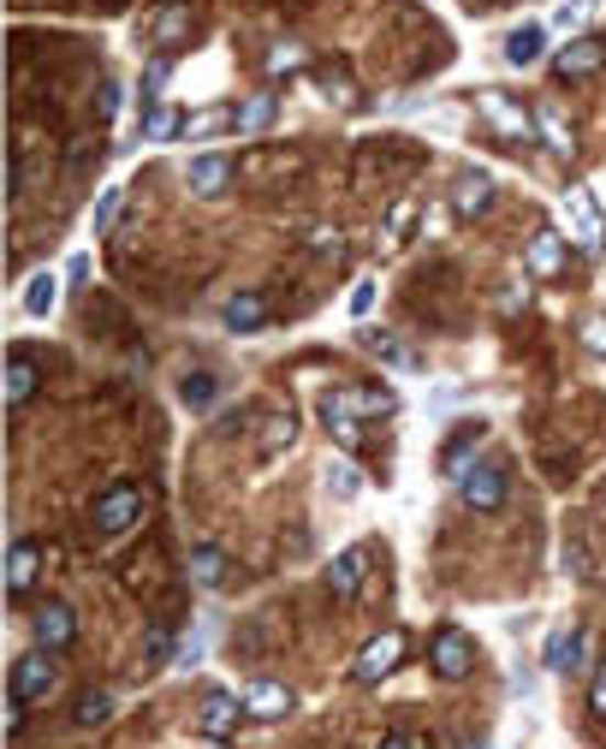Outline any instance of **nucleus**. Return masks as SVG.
Returning a JSON list of instances; mask_svg holds the SVG:
<instances>
[{
	"instance_id": "1",
	"label": "nucleus",
	"mask_w": 606,
	"mask_h": 749,
	"mask_svg": "<svg viewBox=\"0 0 606 749\" xmlns=\"http://www.w3.org/2000/svg\"><path fill=\"white\" fill-rule=\"evenodd\" d=\"M316 417L328 422V434L339 440V447H357L363 440V393L357 387H328L316 399Z\"/></svg>"
},
{
	"instance_id": "2",
	"label": "nucleus",
	"mask_w": 606,
	"mask_h": 749,
	"mask_svg": "<svg viewBox=\"0 0 606 749\" xmlns=\"http://www.w3.org/2000/svg\"><path fill=\"white\" fill-rule=\"evenodd\" d=\"M458 494H464L470 511H499V499H506V464L482 459V464L458 470Z\"/></svg>"
},
{
	"instance_id": "3",
	"label": "nucleus",
	"mask_w": 606,
	"mask_h": 749,
	"mask_svg": "<svg viewBox=\"0 0 606 749\" xmlns=\"http://www.w3.org/2000/svg\"><path fill=\"white\" fill-rule=\"evenodd\" d=\"M54 684H60V660H48V649H36V654H19V660H12V690H7V696L42 702Z\"/></svg>"
},
{
	"instance_id": "4",
	"label": "nucleus",
	"mask_w": 606,
	"mask_h": 749,
	"mask_svg": "<svg viewBox=\"0 0 606 749\" xmlns=\"http://www.w3.org/2000/svg\"><path fill=\"white\" fill-rule=\"evenodd\" d=\"M398 660H405V630H381V637L363 642V654L351 660V679H357V684H375V679H387Z\"/></svg>"
},
{
	"instance_id": "5",
	"label": "nucleus",
	"mask_w": 606,
	"mask_h": 749,
	"mask_svg": "<svg viewBox=\"0 0 606 749\" xmlns=\"http://www.w3.org/2000/svg\"><path fill=\"white\" fill-rule=\"evenodd\" d=\"M185 185H190V197H202V202L227 197V185H232V161H227V155H214V150L190 155V167H185Z\"/></svg>"
},
{
	"instance_id": "6",
	"label": "nucleus",
	"mask_w": 606,
	"mask_h": 749,
	"mask_svg": "<svg viewBox=\"0 0 606 749\" xmlns=\"http://www.w3.org/2000/svg\"><path fill=\"white\" fill-rule=\"evenodd\" d=\"M31 630H36V649L60 654V649H71V637H78V613H71L66 601H48V607H36Z\"/></svg>"
},
{
	"instance_id": "7",
	"label": "nucleus",
	"mask_w": 606,
	"mask_h": 749,
	"mask_svg": "<svg viewBox=\"0 0 606 749\" xmlns=\"http://www.w3.org/2000/svg\"><path fill=\"white\" fill-rule=\"evenodd\" d=\"M137 518H143V488H113V494L96 499V530L101 536H120Z\"/></svg>"
},
{
	"instance_id": "8",
	"label": "nucleus",
	"mask_w": 606,
	"mask_h": 749,
	"mask_svg": "<svg viewBox=\"0 0 606 749\" xmlns=\"http://www.w3.org/2000/svg\"><path fill=\"white\" fill-rule=\"evenodd\" d=\"M588 642H583V630H553L547 637V649H541V667L547 672H559V679H576V672L588 667Z\"/></svg>"
},
{
	"instance_id": "9",
	"label": "nucleus",
	"mask_w": 606,
	"mask_h": 749,
	"mask_svg": "<svg viewBox=\"0 0 606 749\" xmlns=\"http://www.w3.org/2000/svg\"><path fill=\"white\" fill-rule=\"evenodd\" d=\"M470 667H476V642L464 637V630H440L434 637V672L440 679H470Z\"/></svg>"
},
{
	"instance_id": "10",
	"label": "nucleus",
	"mask_w": 606,
	"mask_h": 749,
	"mask_svg": "<svg viewBox=\"0 0 606 749\" xmlns=\"http://www.w3.org/2000/svg\"><path fill=\"white\" fill-rule=\"evenodd\" d=\"M601 60H606L601 36H571L565 48L553 54V71H559V78H588V71H601Z\"/></svg>"
},
{
	"instance_id": "11",
	"label": "nucleus",
	"mask_w": 606,
	"mask_h": 749,
	"mask_svg": "<svg viewBox=\"0 0 606 749\" xmlns=\"http://www.w3.org/2000/svg\"><path fill=\"white\" fill-rule=\"evenodd\" d=\"M476 108H482L499 131H506V137H517V143H529V131H536V113H524L517 101H506L499 90H482V96H476Z\"/></svg>"
},
{
	"instance_id": "12",
	"label": "nucleus",
	"mask_w": 606,
	"mask_h": 749,
	"mask_svg": "<svg viewBox=\"0 0 606 749\" xmlns=\"http://www.w3.org/2000/svg\"><path fill=\"white\" fill-rule=\"evenodd\" d=\"M524 262H529V274H541V280H553V274L565 268V232H553V227H536V239H529Z\"/></svg>"
},
{
	"instance_id": "13",
	"label": "nucleus",
	"mask_w": 606,
	"mask_h": 749,
	"mask_svg": "<svg viewBox=\"0 0 606 749\" xmlns=\"http://www.w3.org/2000/svg\"><path fill=\"white\" fill-rule=\"evenodd\" d=\"M244 719V696H232V690H214V696H202V714H197V726L209 731V738H227L232 726Z\"/></svg>"
},
{
	"instance_id": "14",
	"label": "nucleus",
	"mask_w": 606,
	"mask_h": 749,
	"mask_svg": "<svg viewBox=\"0 0 606 749\" xmlns=\"http://www.w3.org/2000/svg\"><path fill=\"white\" fill-rule=\"evenodd\" d=\"M363 571H368V548L333 553V565H328V595H333V601H351V595H357V583H363Z\"/></svg>"
},
{
	"instance_id": "15",
	"label": "nucleus",
	"mask_w": 606,
	"mask_h": 749,
	"mask_svg": "<svg viewBox=\"0 0 606 749\" xmlns=\"http://www.w3.org/2000/svg\"><path fill=\"white\" fill-rule=\"evenodd\" d=\"M36 571H42V548H36V541H12V548H7V590L24 595L36 583Z\"/></svg>"
},
{
	"instance_id": "16",
	"label": "nucleus",
	"mask_w": 606,
	"mask_h": 749,
	"mask_svg": "<svg viewBox=\"0 0 606 749\" xmlns=\"http://www.w3.org/2000/svg\"><path fill=\"white\" fill-rule=\"evenodd\" d=\"M244 714L250 719H286L291 714V690L286 684H250L244 690Z\"/></svg>"
},
{
	"instance_id": "17",
	"label": "nucleus",
	"mask_w": 606,
	"mask_h": 749,
	"mask_svg": "<svg viewBox=\"0 0 606 749\" xmlns=\"http://www.w3.org/2000/svg\"><path fill=\"white\" fill-rule=\"evenodd\" d=\"M565 220H571V239H576V244H583V250H601L606 220L595 214V202H588V197H565Z\"/></svg>"
},
{
	"instance_id": "18",
	"label": "nucleus",
	"mask_w": 606,
	"mask_h": 749,
	"mask_svg": "<svg viewBox=\"0 0 606 749\" xmlns=\"http://www.w3.org/2000/svg\"><path fill=\"white\" fill-rule=\"evenodd\" d=\"M321 488H328V499H357L363 494V470L339 452V459H328L321 464Z\"/></svg>"
},
{
	"instance_id": "19",
	"label": "nucleus",
	"mask_w": 606,
	"mask_h": 749,
	"mask_svg": "<svg viewBox=\"0 0 606 749\" xmlns=\"http://www.w3.org/2000/svg\"><path fill=\"white\" fill-rule=\"evenodd\" d=\"M541 48H547V31H541V24H517L499 54H506V66L524 71V66H536V60H541Z\"/></svg>"
},
{
	"instance_id": "20",
	"label": "nucleus",
	"mask_w": 606,
	"mask_h": 749,
	"mask_svg": "<svg viewBox=\"0 0 606 749\" xmlns=\"http://www.w3.org/2000/svg\"><path fill=\"white\" fill-rule=\"evenodd\" d=\"M54 304H60V274H31L24 280V316H36V321H48L54 316Z\"/></svg>"
},
{
	"instance_id": "21",
	"label": "nucleus",
	"mask_w": 606,
	"mask_h": 749,
	"mask_svg": "<svg viewBox=\"0 0 606 749\" xmlns=\"http://www.w3.org/2000/svg\"><path fill=\"white\" fill-rule=\"evenodd\" d=\"M262 321H268V304H262L256 291H232L227 298V328L232 333H262Z\"/></svg>"
},
{
	"instance_id": "22",
	"label": "nucleus",
	"mask_w": 606,
	"mask_h": 749,
	"mask_svg": "<svg viewBox=\"0 0 606 749\" xmlns=\"http://www.w3.org/2000/svg\"><path fill=\"white\" fill-rule=\"evenodd\" d=\"M190 583H197V590H220V583H227V553H220L214 541L190 548Z\"/></svg>"
},
{
	"instance_id": "23",
	"label": "nucleus",
	"mask_w": 606,
	"mask_h": 749,
	"mask_svg": "<svg viewBox=\"0 0 606 749\" xmlns=\"http://www.w3.org/2000/svg\"><path fill=\"white\" fill-rule=\"evenodd\" d=\"M363 345L375 351V363H387L393 375H417L422 363H417V351L410 345H398V340H387V333H363Z\"/></svg>"
},
{
	"instance_id": "24",
	"label": "nucleus",
	"mask_w": 606,
	"mask_h": 749,
	"mask_svg": "<svg viewBox=\"0 0 606 749\" xmlns=\"http://www.w3.org/2000/svg\"><path fill=\"white\" fill-rule=\"evenodd\" d=\"M0 393H7V405H24L36 393V363L24 357V351H12V357H7V381H0Z\"/></svg>"
},
{
	"instance_id": "25",
	"label": "nucleus",
	"mask_w": 606,
	"mask_h": 749,
	"mask_svg": "<svg viewBox=\"0 0 606 749\" xmlns=\"http://www.w3.org/2000/svg\"><path fill=\"white\" fill-rule=\"evenodd\" d=\"M279 120V90H268V96H256V101H244L239 113H232V125L244 131V137H256V131H268Z\"/></svg>"
},
{
	"instance_id": "26",
	"label": "nucleus",
	"mask_w": 606,
	"mask_h": 749,
	"mask_svg": "<svg viewBox=\"0 0 606 749\" xmlns=\"http://www.w3.org/2000/svg\"><path fill=\"white\" fill-rule=\"evenodd\" d=\"M487 197H494V179H487V173H464V179H458V209L464 214H482Z\"/></svg>"
},
{
	"instance_id": "27",
	"label": "nucleus",
	"mask_w": 606,
	"mask_h": 749,
	"mask_svg": "<svg viewBox=\"0 0 606 749\" xmlns=\"http://www.w3.org/2000/svg\"><path fill=\"white\" fill-rule=\"evenodd\" d=\"M214 393H220V381H214L209 370H197V375H185V381H179V399H185L190 410H209V405H214Z\"/></svg>"
},
{
	"instance_id": "28",
	"label": "nucleus",
	"mask_w": 606,
	"mask_h": 749,
	"mask_svg": "<svg viewBox=\"0 0 606 749\" xmlns=\"http://www.w3.org/2000/svg\"><path fill=\"white\" fill-rule=\"evenodd\" d=\"M185 125H190L185 113H173V108H150V120H143V137H150V143H173Z\"/></svg>"
},
{
	"instance_id": "29",
	"label": "nucleus",
	"mask_w": 606,
	"mask_h": 749,
	"mask_svg": "<svg viewBox=\"0 0 606 749\" xmlns=\"http://www.w3.org/2000/svg\"><path fill=\"white\" fill-rule=\"evenodd\" d=\"M536 131H541V137H547V143H553V150H559V155H571V150H576V137H571V125H565V120H559V113H553V108H536Z\"/></svg>"
},
{
	"instance_id": "30",
	"label": "nucleus",
	"mask_w": 606,
	"mask_h": 749,
	"mask_svg": "<svg viewBox=\"0 0 606 749\" xmlns=\"http://www.w3.org/2000/svg\"><path fill=\"white\" fill-rule=\"evenodd\" d=\"M601 7H606V0H565V7L553 12V31H583Z\"/></svg>"
},
{
	"instance_id": "31",
	"label": "nucleus",
	"mask_w": 606,
	"mask_h": 749,
	"mask_svg": "<svg viewBox=\"0 0 606 749\" xmlns=\"http://www.w3.org/2000/svg\"><path fill=\"white\" fill-rule=\"evenodd\" d=\"M120 202H125L120 185H101V197H96V209H90V232H108L113 220H120Z\"/></svg>"
},
{
	"instance_id": "32",
	"label": "nucleus",
	"mask_w": 606,
	"mask_h": 749,
	"mask_svg": "<svg viewBox=\"0 0 606 749\" xmlns=\"http://www.w3.org/2000/svg\"><path fill=\"white\" fill-rule=\"evenodd\" d=\"M291 440H298V422H291L286 410H279V417L268 422V429H262V459H274V452H286Z\"/></svg>"
},
{
	"instance_id": "33",
	"label": "nucleus",
	"mask_w": 606,
	"mask_h": 749,
	"mask_svg": "<svg viewBox=\"0 0 606 749\" xmlns=\"http://www.w3.org/2000/svg\"><path fill=\"white\" fill-rule=\"evenodd\" d=\"M108 714H113V696H108V690H84V696H78V714H71V719H78V726H101Z\"/></svg>"
},
{
	"instance_id": "34",
	"label": "nucleus",
	"mask_w": 606,
	"mask_h": 749,
	"mask_svg": "<svg viewBox=\"0 0 606 749\" xmlns=\"http://www.w3.org/2000/svg\"><path fill=\"white\" fill-rule=\"evenodd\" d=\"M185 31H190V7H167L155 19V42H161V48H167V42H179Z\"/></svg>"
},
{
	"instance_id": "35",
	"label": "nucleus",
	"mask_w": 606,
	"mask_h": 749,
	"mask_svg": "<svg viewBox=\"0 0 606 749\" xmlns=\"http://www.w3.org/2000/svg\"><path fill=\"white\" fill-rule=\"evenodd\" d=\"M482 440V422H470V429H458L452 440H447V452H440V470H458V459H464L470 447Z\"/></svg>"
},
{
	"instance_id": "36",
	"label": "nucleus",
	"mask_w": 606,
	"mask_h": 749,
	"mask_svg": "<svg viewBox=\"0 0 606 749\" xmlns=\"http://www.w3.org/2000/svg\"><path fill=\"white\" fill-rule=\"evenodd\" d=\"M167 71H173L167 60H155L150 71H143V90H137V96H143V108H161V84H167Z\"/></svg>"
},
{
	"instance_id": "37",
	"label": "nucleus",
	"mask_w": 606,
	"mask_h": 749,
	"mask_svg": "<svg viewBox=\"0 0 606 749\" xmlns=\"http://www.w3.org/2000/svg\"><path fill=\"white\" fill-rule=\"evenodd\" d=\"M375 298H381V286L375 280H357V291H351V316H368V310H375Z\"/></svg>"
},
{
	"instance_id": "38",
	"label": "nucleus",
	"mask_w": 606,
	"mask_h": 749,
	"mask_svg": "<svg viewBox=\"0 0 606 749\" xmlns=\"http://www.w3.org/2000/svg\"><path fill=\"white\" fill-rule=\"evenodd\" d=\"M220 125H227V113H220V108H214V113H197V120L185 125V137H214Z\"/></svg>"
},
{
	"instance_id": "39",
	"label": "nucleus",
	"mask_w": 606,
	"mask_h": 749,
	"mask_svg": "<svg viewBox=\"0 0 606 749\" xmlns=\"http://www.w3.org/2000/svg\"><path fill=\"white\" fill-rule=\"evenodd\" d=\"M298 60H304V54L291 48V42H279V48H268V71H291Z\"/></svg>"
},
{
	"instance_id": "40",
	"label": "nucleus",
	"mask_w": 606,
	"mask_h": 749,
	"mask_svg": "<svg viewBox=\"0 0 606 749\" xmlns=\"http://www.w3.org/2000/svg\"><path fill=\"white\" fill-rule=\"evenodd\" d=\"M565 571H571V577H588V553H583V541H565Z\"/></svg>"
},
{
	"instance_id": "41",
	"label": "nucleus",
	"mask_w": 606,
	"mask_h": 749,
	"mask_svg": "<svg viewBox=\"0 0 606 749\" xmlns=\"http://www.w3.org/2000/svg\"><path fill=\"white\" fill-rule=\"evenodd\" d=\"M583 340H588V351H601V357H606V316L588 321V328H583Z\"/></svg>"
},
{
	"instance_id": "42",
	"label": "nucleus",
	"mask_w": 606,
	"mask_h": 749,
	"mask_svg": "<svg viewBox=\"0 0 606 749\" xmlns=\"http://www.w3.org/2000/svg\"><path fill=\"white\" fill-rule=\"evenodd\" d=\"M588 708H595V714H606V667L595 672V684H588Z\"/></svg>"
},
{
	"instance_id": "43",
	"label": "nucleus",
	"mask_w": 606,
	"mask_h": 749,
	"mask_svg": "<svg viewBox=\"0 0 606 749\" xmlns=\"http://www.w3.org/2000/svg\"><path fill=\"white\" fill-rule=\"evenodd\" d=\"M66 280H71V286L90 280V256H71V262H66Z\"/></svg>"
},
{
	"instance_id": "44",
	"label": "nucleus",
	"mask_w": 606,
	"mask_h": 749,
	"mask_svg": "<svg viewBox=\"0 0 606 749\" xmlns=\"http://www.w3.org/2000/svg\"><path fill=\"white\" fill-rule=\"evenodd\" d=\"M143 654H150L155 667H161V660H167V637H161V630H150V642H143Z\"/></svg>"
},
{
	"instance_id": "45",
	"label": "nucleus",
	"mask_w": 606,
	"mask_h": 749,
	"mask_svg": "<svg viewBox=\"0 0 606 749\" xmlns=\"http://www.w3.org/2000/svg\"><path fill=\"white\" fill-rule=\"evenodd\" d=\"M101 113H120V84H101Z\"/></svg>"
},
{
	"instance_id": "46",
	"label": "nucleus",
	"mask_w": 606,
	"mask_h": 749,
	"mask_svg": "<svg viewBox=\"0 0 606 749\" xmlns=\"http://www.w3.org/2000/svg\"><path fill=\"white\" fill-rule=\"evenodd\" d=\"M197 654H202V637H185L179 642V660H185V667H197Z\"/></svg>"
},
{
	"instance_id": "47",
	"label": "nucleus",
	"mask_w": 606,
	"mask_h": 749,
	"mask_svg": "<svg viewBox=\"0 0 606 749\" xmlns=\"http://www.w3.org/2000/svg\"><path fill=\"white\" fill-rule=\"evenodd\" d=\"M375 749H422V744H417V738H405V731H393V738H381Z\"/></svg>"
},
{
	"instance_id": "48",
	"label": "nucleus",
	"mask_w": 606,
	"mask_h": 749,
	"mask_svg": "<svg viewBox=\"0 0 606 749\" xmlns=\"http://www.w3.org/2000/svg\"><path fill=\"white\" fill-rule=\"evenodd\" d=\"M209 749H214V744H209Z\"/></svg>"
}]
</instances>
